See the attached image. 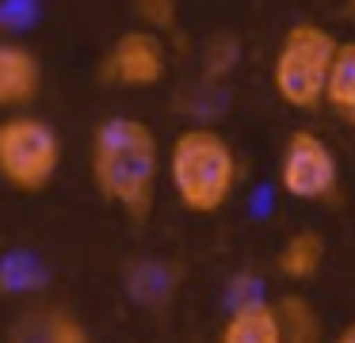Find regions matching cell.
Returning a JSON list of instances; mask_svg holds the SVG:
<instances>
[{
	"label": "cell",
	"mask_w": 355,
	"mask_h": 343,
	"mask_svg": "<svg viewBox=\"0 0 355 343\" xmlns=\"http://www.w3.org/2000/svg\"><path fill=\"white\" fill-rule=\"evenodd\" d=\"M161 141L134 114H111L92 134V183L130 221H146L157 202Z\"/></svg>",
	"instance_id": "1"
},
{
	"label": "cell",
	"mask_w": 355,
	"mask_h": 343,
	"mask_svg": "<svg viewBox=\"0 0 355 343\" xmlns=\"http://www.w3.org/2000/svg\"><path fill=\"white\" fill-rule=\"evenodd\" d=\"M168 179L187 213H218L241 183V160L214 126H187L168 149Z\"/></svg>",
	"instance_id": "2"
},
{
	"label": "cell",
	"mask_w": 355,
	"mask_h": 343,
	"mask_svg": "<svg viewBox=\"0 0 355 343\" xmlns=\"http://www.w3.org/2000/svg\"><path fill=\"white\" fill-rule=\"evenodd\" d=\"M340 38L321 23H294L279 38L275 61H271V88L294 111H317L324 99V76H329L332 53Z\"/></svg>",
	"instance_id": "3"
},
{
	"label": "cell",
	"mask_w": 355,
	"mask_h": 343,
	"mask_svg": "<svg viewBox=\"0 0 355 343\" xmlns=\"http://www.w3.org/2000/svg\"><path fill=\"white\" fill-rule=\"evenodd\" d=\"M62 168V137L39 114H8L0 122V179L24 195H39Z\"/></svg>",
	"instance_id": "4"
},
{
	"label": "cell",
	"mask_w": 355,
	"mask_h": 343,
	"mask_svg": "<svg viewBox=\"0 0 355 343\" xmlns=\"http://www.w3.org/2000/svg\"><path fill=\"white\" fill-rule=\"evenodd\" d=\"M279 183L298 202H329L340 191V164L332 145L313 130H294L279 152Z\"/></svg>",
	"instance_id": "5"
},
{
	"label": "cell",
	"mask_w": 355,
	"mask_h": 343,
	"mask_svg": "<svg viewBox=\"0 0 355 343\" xmlns=\"http://www.w3.org/2000/svg\"><path fill=\"white\" fill-rule=\"evenodd\" d=\"M164 73H168V46L164 35L149 27L123 30L100 61V76L115 88H157Z\"/></svg>",
	"instance_id": "6"
},
{
	"label": "cell",
	"mask_w": 355,
	"mask_h": 343,
	"mask_svg": "<svg viewBox=\"0 0 355 343\" xmlns=\"http://www.w3.org/2000/svg\"><path fill=\"white\" fill-rule=\"evenodd\" d=\"M42 91V61L31 46L0 42V111H16L27 107L35 96Z\"/></svg>",
	"instance_id": "7"
},
{
	"label": "cell",
	"mask_w": 355,
	"mask_h": 343,
	"mask_svg": "<svg viewBox=\"0 0 355 343\" xmlns=\"http://www.w3.org/2000/svg\"><path fill=\"white\" fill-rule=\"evenodd\" d=\"M12 343H92V335L69 309H42L12 328Z\"/></svg>",
	"instance_id": "8"
},
{
	"label": "cell",
	"mask_w": 355,
	"mask_h": 343,
	"mask_svg": "<svg viewBox=\"0 0 355 343\" xmlns=\"http://www.w3.org/2000/svg\"><path fill=\"white\" fill-rule=\"evenodd\" d=\"M218 343H283L275 305L271 301H241L225 317L222 332H218Z\"/></svg>",
	"instance_id": "9"
},
{
	"label": "cell",
	"mask_w": 355,
	"mask_h": 343,
	"mask_svg": "<svg viewBox=\"0 0 355 343\" xmlns=\"http://www.w3.org/2000/svg\"><path fill=\"white\" fill-rule=\"evenodd\" d=\"M321 107H329L344 126L355 130V42H336L329 76H324Z\"/></svg>",
	"instance_id": "10"
},
{
	"label": "cell",
	"mask_w": 355,
	"mask_h": 343,
	"mask_svg": "<svg viewBox=\"0 0 355 343\" xmlns=\"http://www.w3.org/2000/svg\"><path fill=\"white\" fill-rule=\"evenodd\" d=\"M324 256H329L324 236L317 233V229H298V233H291L283 240V248H279V256H275V267H279V274L291 279V282H309V279H317V271L324 267Z\"/></svg>",
	"instance_id": "11"
},
{
	"label": "cell",
	"mask_w": 355,
	"mask_h": 343,
	"mask_svg": "<svg viewBox=\"0 0 355 343\" xmlns=\"http://www.w3.org/2000/svg\"><path fill=\"white\" fill-rule=\"evenodd\" d=\"M275 305L279 317V332H283V343H329L321 324V313L313 309V301L302 294H283Z\"/></svg>",
	"instance_id": "12"
},
{
	"label": "cell",
	"mask_w": 355,
	"mask_h": 343,
	"mask_svg": "<svg viewBox=\"0 0 355 343\" xmlns=\"http://www.w3.org/2000/svg\"><path fill=\"white\" fill-rule=\"evenodd\" d=\"M42 282V267L27 252H12L0 259V290H35Z\"/></svg>",
	"instance_id": "13"
},
{
	"label": "cell",
	"mask_w": 355,
	"mask_h": 343,
	"mask_svg": "<svg viewBox=\"0 0 355 343\" xmlns=\"http://www.w3.org/2000/svg\"><path fill=\"white\" fill-rule=\"evenodd\" d=\"M130 8H134L141 27L157 30V35H168L176 27V15H180L176 0H130Z\"/></svg>",
	"instance_id": "14"
},
{
	"label": "cell",
	"mask_w": 355,
	"mask_h": 343,
	"mask_svg": "<svg viewBox=\"0 0 355 343\" xmlns=\"http://www.w3.org/2000/svg\"><path fill=\"white\" fill-rule=\"evenodd\" d=\"M233 61H237V38L233 35L210 38V46H207V73L210 76H225L233 69Z\"/></svg>",
	"instance_id": "15"
},
{
	"label": "cell",
	"mask_w": 355,
	"mask_h": 343,
	"mask_svg": "<svg viewBox=\"0 0 355 343\" xmlns=\"http://www.w3.org/2000/svg\"><path fill=\"white\" fill-rule=\"evenodd\" d=\"M329 343H355V324H347L344 332H340V335H332Z\"/></svg>",
	"instance_id": "16"
},
{
	"label": "cell",
	"mask_w": 355,
	"mask_h": 343,
	"mask_svg": "<svg viewBox=\"0 0 355 343\" xmlns=\"http://www.w3.org/2000/svg\"><path fill=\"white\" fill-rule=\"evenodd\" d=\"M344 19L355 27V0H344Z\"/></svg>",
	"instance_id": "17"
}]
</instances>
